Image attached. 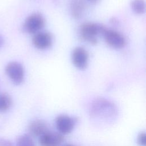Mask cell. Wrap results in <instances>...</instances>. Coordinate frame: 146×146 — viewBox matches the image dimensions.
<instances>
[{"label": "cell", "instance_id": "obj_1", "mask_svg": "<svg viewBox=\"0 0 146 146\" xmlns=\"http://www.w3.org/2000/svg\"><path fill=\"white\" fill-rule=\"evenodd\" d=\"M90 112L94 117L109 120L115 117L117 113V108L111 102L100 98L92 102L90 106Z\"/></svg>", "mask_w": 146, "mask_h": 146}, {"label": "cell", "instance_id": "obj_2", "mask_svg": "<svg viewBox=\"0 0 146 146\" xmlns=\"http://www.w3.org/2000/svg\"><path fill=\"white\" fill-rule=\"evenodd\" d=\"M105 26L100 24L87 22L82 25L80 33L82 37L91 44H96L98 41V36L102 35Z\"/></svg>", "mask_w": 146, "mask_h": 146}, {"label": "cell", "instance_id": "obj_3", "mask_svg": "<svg viewBox=\"0 0 146 146\" xmlns=\"http://www.w3.org/2000/svg\"><path fill=\"white\" fill-rule=\"evenodd\" d=\"M102 35L107 43L113 48H121L126 44L125 38L121 34L115 30L109 29L106 27L103 29Z\"/></svg>", "mask_w": 146, "mask_h": 146}, {"label": "cell", "instance_id": "obj_4", "mask_svg": "<svg viewBox=\"0 0 146 146\" xmlns=\"http://www.w3.org/2000/svg\"><path fill=\"white\" fill-rule=\"evenodd\" d=\"M5 72L14 84L18 85L23 82L25 78V71L23 67L19 62H9L5 67Z\"/></svg>", "mask_w": 146, "mask_h": 146}, {"label": "cell", "instance_id": "obj_5", "mask_svg": "<svg viewBox=\"0 0 146 146\" xmlns=\"http://www.w3.org/2000/svg\"><path fill=\"white\" fill-rule=\"evenodd\" d=\"M78 123V119L67 115H59L55 119V125L58 132L62 135L71 133Z\"/></svg>", "mask_w": 146, "mask_h": 146}, {"label": "cell", "instance_id": "obj_6", "mask_svg": "<svg viewBox=\"0 0 146 146\" xmlns=\"http://www.w3.org/2000/svg\"><path fill=\"white\" fill-rule=\"evenodd\" d=\"M44 25V19L39 13H34L29 15L23 24L24 30L29 34H36L40 31Z\"/></svg>", "mask_w": 146, "mask_h": 146}, {"label": "cell", "instance_id": "obj_7", "mask_svg": "<svg viewBox=\"0 0 146 146\" xmlns=\"http://www.w3.org/2000/svg\"><path fill=\"white\" fill-rule=\"evenodd\" d=\"M39 137L40 146H59L64 139L63 135L59 132L49 130Z\"/></svg>", "mask_w": 146, "mask_h": 146}, {"label": "cell", "instance_id": "obj_8", "mask_svg": "<svg viewBox=\"0 0 146 146\" xmlns=\"http://www.w3.org/2000/svg\"><path fill=\"white\" fill-rule=\"evenodd\" d=\"M72 62L78 69L83 70L88 64V54L87 51L82 47H76L72 53Z\"/></svg>", "mask_w": 146, "mask_h": 146}, {"label": "cell", "instance_id": "obj_9", "mask_svg": "<svg viewBox=\"0 0 146 146\" xmlns=\"http://www.w3.org/2000/svg\"><path fill=\"white\" fill-rule=\"evenodd\" d=\"M33 42L37 48L44 50L51 46L52 38L48 32L39 31L34 34L33 38Z\"/></svg>", "mask_w": 146, "mask_h": 146}, {"label": "cell", "instance_id": "obj_10", "mask_svg": "<svg viewBox=\"0 0 146 146\" xmlns=\"http://www.w3.org/2000/svg\"><path fill=\"white\" fill-rule=\"evenodd\" d=\"M47 131H48L47 124L41 119L31 121L28 126V131L30 135L34 137H40Z\"/></svg>", "mask_w": 146, "mask_h": 146}, {"label": "cell", "instance_id": "obj_11", "mask_svg": "<svg viewBox=\"0 0 146 146\" xmlns=\"http://www.w3.org/2000/svg\"><path fill=\"white\" fill-rule=\"evenodd\" d=\"M72 16L75 18H80L84 10V5L82 0H73L71 5Z\"/></svg>", "mask_w": 146, "mask_h": 146}, {"label": "cell", "instance_id": "obj_12", "mask_svg": "<svg viewBox=\"0 0 146 146\" xmlns=\"http://www.w3.org/2000/svg\"><path fill=\"white\" fill-rule=\"evenodd\" d=\"M12 105L10 96L3 92H0V112H3L10 109Z\"/></svg>", "mask_w": 146, "mask_h": 146}, {"label": "cell", "instance_id": "obj_13", "mask_svg": "<svg viewBox=\"0 0 146 146\" xmlns=\"http://www.w3.org/2000/svg\"><path fill=\"white\" fill-rule=\"evenodd\" d=\"M16 146H35V144L30 135L24 134L17 138Z\"/></svg>", "mask_w": 146, "mask_h": 146}, {"label": "cell", "instance_id": "obj_14", "mask_svg": "<svg viewBox=\"0 0 146 146\" xmlns=\"http://www.w3.org/2000/svg\"><path fill=\"white\" fill-rule=\"evenodd\" d=\"M131 7L136 14H141L145 12V4L144 0H132L131 2Z\"/></svg>", "mask_w": 146, "mask_h": 146}, {"label": "cell", "instance_id": "obj_15", "mask_svg": "<svg viewBox=\"0 0 146 146\" xmlns=\"http://www.w3.org/2000/svg\"><path fill=\"white\" fill-rule=\"evenodd\" d=\"M137 144L140 146H146V134L145 132H140L137 137Z\"/></svg>", "mask_w": 146, "mask_h": 146}, {"label": "cell", "instance_id": "obj_16", "mask_svg": "<svg viewBox=\"0 0 146 146\" xmlns=\"http://www.w3.org/2000/svg\"><path fill=\"white\" fill-rule=\"evenodd\" d=\"M0 146H14V145L10 140L0 137Z\"/></svg>", "mask_w": 146, "mask_h": 146}, {"label": "cell", "instance_id": "obj_17", "mask_svg": "<svg viewBox=\"0 0 146 146\" xmlns=\"http://www.w3.org/2000/svg\"><path fill=\"white\" fill-rule=\"evenodd\" d=\"M4 44V39L3 37L0 35V48L3 46Z\"/></svg>", "mask_w": 146, "mask_h": 146}, {"label": "cell", "instance_id": "obj_18", "mask_svg": "<svg viewBox=\"0 0 146 146\" xmlns=\"http://www.w3.org/2000/svg\"><path fill=\"white\" fill-rule=\"evenodd\" d=\"M65 146H74L72 145H70V144H68V145H66Z\"/></svg>", "mask_w": 146, "mask_h": 146}, {"label": "cell", "instance_id": "obj_19", "mask_svg": "<svg viewBox=\"0 0 146 146\" xmlns=\"http://www.w3.org/2000/svg\"><path fill=\"white\" fill-rule=\"evenodd\" d=\"M90 1H97V0H90Z\"/></svg>", "mask_w": 146, "mask_h": 146}]
</instances>
